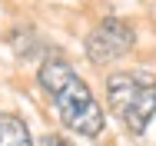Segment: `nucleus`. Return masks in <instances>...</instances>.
<instances>
[{"mask_svg":"<svg viewBox=\"0 0 156 146\" xmlns=\"http://www.w3.org/2000/svg\"><path fill=\"white\" fill-rule=\"evenodd\" d=\"M133 43H136V30L120 17H106L87 37V57L93 66H106L113 60H123L133 50Z\"/></svg>","mask_w":156,"mask_h":146,"instance_id":"obj_3","label":"nucleus"},{"mask_svg":"<svg viewBox=\"0 0 156 146\" xmlns=\"http://www.w3.org/2000/svg\"><path fill=\"white\" fill-rule=\"evenodd\" d=\"M37 83L47 90V96L53 100L57 106V116L66 130L80 133V136H100L106 116L96 103L93 90L87 87V80L66 63L63 57H47L40 63V73H37Z\"/></svg>","mask_w":156,"mask_h":146,"instance_id":"obj_1","label":"nucleus"},{"mask_svg":"<svg viewBox=\"0 0 156 146\" xmlns=\"http://www.w3.org/2000/svg\"><path fill=\"white\" fill-rule=\"evenodd\" d=\"M0 146H33V136L20 116L0 113Z\"/></svg>","mask_w":156,"mask_h":146,"instance_id":"obj_4","label":"nucleus"},{"mask_svg":"<svg viewBox=\"0 0 156 146\" xmlns=\"http://www.w3.org/2000/svg\"><path fill=\"white\" fill-rule=\"evenodd\" d=\"M40 146H73L70 140H63V136H57V133H50V136H43L40 140Z\"/></svg>","mask_w":156,"mask_h":146,"instance_id":"obj_5","label":"nucleus"},{"mask_svg":"<svg viewBox=\"0 0 156 146\" xmlns=\"http://www.w3.org/2000/svg\"><path fill=\"white\" fill-rule=\"evenodd\" d=\"M106 100L126 130L133 136H143L156 116V80L140 73H113L106 80Z\"/></svg>","mask_w":156,"mask_h":146,"instance_id":"obj_2","label":"nucleus"}]
</instances>
